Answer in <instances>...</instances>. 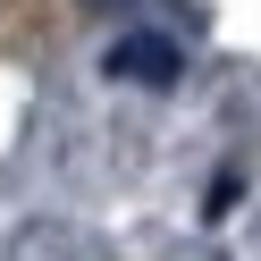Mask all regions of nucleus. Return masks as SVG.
<instances>
[{
  "label": "nucleus",
  "mask_w": 261,
  "mask_h": 261,
  "mask_svg": "<svg viewBox=\"0 0 261 261\" xmlns=\"http://www.w3.org/2000/svg\"><path fill=\"white\" fill-rule=\"evenodd\" d=\"M0 261H110V253H101V236H85V227L42 219V227H17V236L0 244Z\"/></svg>",
  "instance_id": "obj_1"
},
{
  "label": "nucleus",
  "mask_w": 261,
  "mask_h": 261,
  "mask_svg": "<svg viewBox=\"0 0 261 261\" xmlns=\"http://www.w3.org/2000/svg\"><path fill=\"white\" fill-rule=\"evenodd\" d=\"M110 68H118L126 85H177V51H169V42H118Z\"/></svg>",
  "instance_id": "obj_2"
}]
</instances>
